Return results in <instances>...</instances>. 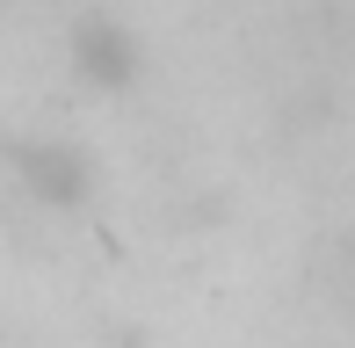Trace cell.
<instances>
[{"label":"cell","mask_w":355,"mask_h":348,"mask_svg":"<svg viewBox=\"0 0 355 348\" xmlns=\"http://www.w3.org/2000/svg\"><path fill=\"white\" fill-rule=\"evenodd\" d=\"M15 174H22V189L37 203H51V211H73V203L94 196V160L73 138H29V146L15 153Z\"/></svg>","instance_id":"obj_2"},{"label":"cell","mask_w":355,"mask_h":348,"mask_svg":"<svg viewBox=\"0 0 355 348\" xmlns=\"http://www.w3.org/2000/svg\"><path fill=\"white\" fill-rule=\"evenodd\" d=\"M66 66H73V80L87 94H123L138 80V66H145V44H138V29L123 22V15L87 8V15H73V29H66Z\"/></svg>","instance_id":"obj_1"}]
</instances>
